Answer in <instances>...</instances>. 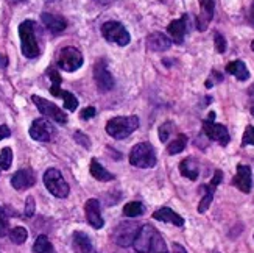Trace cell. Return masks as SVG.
Listing matches in <instances>:
<instances>
[{
    "mask_svg": "<svg viewBox=\"0 0 254 253\" xmlns=\"http://www.w3.org/2000/svg\"><path fill=\"white\" fill-rule=\"evenodd\" d=\"M42 24L46 25V28L57 35V33H61L67 27V20H65L61 14H53V13H42L41 16Z\"/></svg>",
    "mask_w": 254,
    "mask_h": 253,
    "instance_id": "obj_19",
    "label": "cell"
},
{
    "mask_svg": "<svg viewBox=\"0 0 254 253\" xmlns=\"http://www.w3.org/2000/svg\"><path fill=\"white\" fill-rule=\"evenodd\" d=\"M172 130H173V124L172 122H164L161 127H159V139L161 142H167L170 133H172Z\"/></svg>",
    "mask_w": 254,
    "mask_h": 253,
    "instance_id": "obj_32",
    "label": "cell"
},
{
    "mask_svg": "<svg viewBox=\"0 0 254 253\" xmlns=\"http://www.w3.org/2000/svg\"><path fill=\"white\" fill-rule=\"evenodd\" d=\"M189 14H183L181 19H176V20H172L169 27H167V31L170 35V39L175 42V44H183L184 42V38H186V33L189 31Z\"/></svg>",
    "mask_w": 254,
    "mask_h": 253,
    "instance_id": "obj_14",
    "label": "cell"
},
{
    "mask_svg": "<svg viewBox=\"0 0 254 253\" xmlns=\"http://www.w3.org/2000/svg\"><path fill=\"white\" fill-rule=\"evenodd\" d=\"M83 53L76 47H64L58 55V68L65 72H75L83 66Z\"/></svg>",
    "mask_w": 254,
    "mask_h": 253,
    "instance_id": "obj_9",
    "label": "cell"
},
{
    "mask_svg": "<svg viewBox=\"0 0 254 253\" xmlns=\"http://www.w3.org/2000/svg\"><path fill=\"white\" fill-rule=\"evenodd\" d=\"M73 246L80 253H97V250L94 249V246L91 243L89 236H87L86 233H81V232L73 233Z\"/></svg>",
    "mask_w": 254,
    "mask_h": 253,
    "instance_id": "obj_25",
    "label": "cell"
},
{
    "mask_svg": "<svg viewBox=\"0 0 254 253\" xmlns=\"http://www.w3.org/2000/svg\"><path fill=\"white\" fill-rule=\"evenodd\" d=\"M215 120V113H209V117L203 120V131H204V135L209 138V139H212L215 142H218L220 146H228L229 144V131L225 125L222 124H215L214 122Z\"/></svg>",
    "mask_w": 254,
    "mask_h": 253,
    "instance_id": "obj_8",
    "label": "cell"
},
{
    "mask_svg": "<svg viewBox=\"0 0 254 253\" xmlns=\"http://www.w3.org/2000/svg\"><path fill=\"white\" fill-rule=\"evenodd\" d=\"M180 172L183 177L195 181L198 175H200V166H198V163L193 158H186L180 163Z\"/></svg>",
    "mask_w": 254,
    "mask_h": 253,
    "instance_id": "obj_24",
    "label": "cell"
},
{
    "mask_svg": "<svg viewBox=\"0 0 254 253\" xmlns=\"http://www.w3.org/2000/svg\"><path fill=\"white\" fill-rule=\"evenodd\" d=\"M242 146H254V125H248L245 128L244 138H242Z\"/></svg>",
    "mask_w": 254,
    "mask_h": 253,
    "instance_id": "obj_33",
    "label": "cell"
},
{
    "mask_svg": "<svg viewBox=\"0 0 254 253\" xmlns=\"http://www.w3.org/2000/svg\"><path fill=\"white\" fill-rule=\"evenodd\" d=\"M145 211V206L142 202H129L124 206V214L127 217H139Z\"/></svg>",
    "mask_w": 254,
    "mask_h": 253,
    "instance_id": "obj_29",
    "label": "cell"
},
{
    "mask_svg": "<svg viewBox=\"0 0 254 253\" xmlns=\"http://www.w3.org/2000/svg\"><path fill=\"white\" fill-rule=\"evenodd\" d=\"M248 97H250V100H251L253 105H254V83L248 87Z\"/></svg>",
    "mask_w": 254,
    "mask_h": 253,
    "instance_id": "obj_41",
    "label": "cell"
},
{
    "mask_svg": "<svg viewBox=\"0 0 254 253\" xmlns=\"http://www.w3.org/2000/svg\"><path fill=\"white\" fill-rule=\"evenodd\" d=\"M226 72L234 75L237 80L240 82H245L250 79V71L247 68V64L242 61V60H236V61H231L226 64Z\"/></svg>",
    "mask_w": 254,
    "mask_h": 253,
    "instance_id": "obj_23",
    "label": "cell"
},
{
    "mask_svg": "<svg viewBox=\"0 0 254 253\" xmlns=\"http://www.w3.org/2000/svg\"><path fill=\"white\" fill-rule=\"evenodd\" d=\"M140 225L137 222H120L114 230V241L120 247H129L139 233Z\"/></svg>",
    "mask_w": 254,
    "mask_h": 253,
    "instance_id": "obj_11",
    "label": "cell"
},
{
    "mask_svg": "<svg viewBox=\"0 0 254 253\" xmlns=\"http://www.w3.org/2000/svg\"><path fill=\"white\" fill-rule=\"evenodd\" d=\"M47 75H49V79L52 80V86H50V94L53 97H61L63 100H64V108L67 109V111H75L76 106H78V100H76V97L69 92V91H63L61 89V77L60 74L57 72V69H53L50 68L47 71Z\"/></svg>",
    "mask_w": 254,
    "mask_h": 253,
    "instance_id": "obj_6",
    "label": "cell"
},
{
    "mask_svg": "<svg viewBox=\"0 0 254 253\" xmlns=\"http://www.w3.org/2000/svg\"><path fill=\"white\" fill-rule=\"evenodd\" d=\"M95 114H97V109L94 106H87V108H84L83 111H81V119L83 120L92 119V117H95Z\"/></svg>",
    "mask_w": 254,
    "mask_h": 253,
    "instance_id": "obj_38",
    "label": "cell"
},
{
    "mask_svg": "<svg viewBox=\"0 0 254 253\" xmlns=\"http://www.w3.org/2000/svg\"><path fill=\"white\" fill-rule=\"evenodd\" d=\"M84 213H86V219L95 230H100L105 225V221L102 217V211H100V202L97 199H89L84 205Z\"/></svg>",
    "mask_w": 254,
    "mask_h": 253,
    "instance_id": "obj_16",
    "label": "cell"
},
{
    "mask_svg": "<svg viewBox=\"0 0 254 253\" xmlns=\"http://www.w3.org/2000/svg\"><path fill=\"white\" fill-rule=\"evenodd\" d=\"M8 217L5 214V211L0 206V236H6L8 235Z\"/></svg>",
    "mask_w": 254,
    "mask_h": 253,
    "instance_id": "obj_35",
    "label": "cell"
},
{
    "mask_svg": "<svg viewBox=\"0 0 254 253\" xmlns=\"http://www.w3.org/2000/svg\"><path fill=\"white\" fill-rule=\"evenodd\" d=\"M35 183H36V177H35V172L31 169H20L11 177V186L17 191L28 189Z\"/></svg>",
    "mask_w": 254,
    "mask_h": 253,
    "instance_id": "obj_17",
    "label": "cell"
},
{
    "mask_svg": "<svg viewBox=\"0 0 254 253\" xmlns=\"http://www.w3.org/2000/svg\"><path fill=\"white\" fill-rule=\"evenodd\" d=\"M251 49H253V52H254V39H253V42H251Z\"/></svg>",
    "mask_w": 254,
    "mask_h": 253,
    "instance_id": "obj_45",
    "label": "cell"
},
{
    "mask_svg": "<svg viewBox=\"0 0 254 253\" xmlns=\"http://www.w3.org/2000/svg\"><path fill=\"white\" fill-rule=\"evenodd\" d=\"M139 127L137 116H119L108 120L106 133L116 139H125Z\"/></svg>",
    "mask_w": 254,
    "mask_h": 253,
    "instance_id": "obj_3",
    "label": "cell"
},
{
    "mask_svg": "<svg viewBox=\"0 0 254 253\" xmlns=\"http://www.w3.org/2000/svg\"><path fill=\"white\" fill-rule=\"evenodd\" d=\"M132 247L137 253H167V246H165L161 233L148 224L139 228Z\"/></svg>",
    "mask_w": 254,
    "mask_h": 253,
    "instance_id": "obj_1",
    "label": "cell"
},
{
    "mask_svg": "<svg viewBox=\"0 0 254 253\" xmlns=\"http://www.w3.org/2000/svg\"><path fill=\"white\" fill-rule=\"evenodd\" d=\"M19 2H24V0H19Z\"/></svg>",
    "mask_w": 254,
    "mask_h": 253,
    "instance_id": "obj_47",
    "label": "cell"
},
{
    "mask_svg": "<svg viewBox=\"0 0 254 253\" xmlns=\"http://www.w3.org/2000/svg\"><path fill=\"white\" fill-rule=\"evenodd\" d=\"M89 170H91V175L95 178V180H98V181H113L116 177H114V173H111L108 169H105L100 163H98L95 158L91 161V168H89Z\"/></svg>",
    "mask_w": 254,
    "mask_h": 253,
    "instance_id": "obj_26",
    "label": "cell"
},
{
    "mask_svg": "<svg viewBox=\"0 0 254 253\" xmlns=\"http://www.w3.org/2000/svg\"><path fill=\"white\" fill-rule=\"evenodd\" d=\"M11 163H13V152L9 147H5L0 152V172L8 170L11 168Z\"/></svg>",
    "mask_w": 254,
    "mask_h": 253,
    "instance_id": "obj_31",
    "label": "cell"
},
{
    "mask_svg": "<svg viewBox=\"0 0 254 253\" xmlns=\"http://www.w3.org/2000/svg\"><path fill=\"white\" fill-rule=\"evenodd\" d=\"M102 35L106 41L114 42L120 47L128 46L129 41H131L128 30L120 24V22H116V20L105 22V24L102 25Z\"/></svg>",
    "mask_w": 254,
    "mask_h": 253,
    "instance_id": "obj_7",
    "label": "cell"
},
{
    "mask_svg": "<svg viewBox=\"0 0 254 253\" xmlns=\"http://www.w3.org/2000/svg\"><path fill=\"white\" fill-rule=\"evenodd\" d=\"M153 219L161 222H167V224H173L175 227H184V219L176 214L170 208H159L153 213Z\"/></svg>",
    "mask_w": 254,
    "mask_h": 253,
    "instance_id": "obj_22",
    "label": "cell"
},
{
    "mask_svg": "<svg viewBox=\"0 0 254 253\" xmlns=\"http://www.w3.org/2000/svg\"><path fill=\"white\" fill-rule=\"evenodd\" d=\"M215 253H218V252H215Z\"/></svg>",
    "mask_w": 254,
    "mask_h": 253,
    "instance_id": "obj_48",
    "label": "cell"
},
{
    "mask_svg": "<svg viewBox=\"0 0 254 253\" xmlns=\"http://www.w3.org/2000/svg\"><path fill=\"white\" fill-rule=\"evenodd\" d=\"M251 113H253V116H254V106L251 108Z\"/></svg>",
    "mask_w": 254,
    "mask_h": 253,
    "instance_id": "obj_46",
    "label": "cell"
},
{
    "mask_svg": "<svg viewBox=\"0 0 254 253\" xmlns=\"http://www.w3.org/2000/svg\"><path fill=\"white\" fill-rule=\"evenodd\" d=\"M33 252L35 253H55V249L49 241V238L41 235V236H38L35 246H33Z\"/></svg>",
    "mask_w": 254,
    "mask_h": 253,
    "instance_id": "obj_28",
    "label": "cell"
},
{
    "mask_svg": "<svg viewBox=\"0 0 254 253\" xmlns=\"http://www.w3.org/2000/svg\"><path fill=\"white\" fill-rule=\"evenodd\" d=\"M75 141L78 142V144H81L84 149H89V147H91V141H89V138H87L84 133H81V131H76V133H75Z\"/></svg>",
    "mask_w": 254,
    "mask_h": 253,
    "instance_id": "obj_37",
    "label": "cell"
},
{
    "mask_svg": "<svg viewBox=\"0 0 254 253\" xmlns=\"http://www.w3.org/2000/svg\"><path fill=\"white\" fill-rule=\"evenodd\" d=\"M237 188L248 194L251 191V186H253V178H251V169L250 166H245V164H239L237 166V173L234 177V181H233Z\"/></svg>",
    "mask_w": 254,
    "mask_h": 253,
    "instance_id": "obj_20",
    "label": "cell"
},
{
    "mask_svg": "<svg viewBox=\"0 0 254 253\" xmlns=\"http://www.w3.org/2000/svg\"><path fill=\"white\" fill-rule=\"evenodd\" d=\"M8 66V58L5 55H0V68H6Z\"/></svg>",
    "mask_w": 254,
    "mask_h": 253,
    "instance_id": "obj_42",
    "label": "cell"
},
{
    "mask_svg": "<svg viewBox=\"0 0 254 253\" xmlns=\"http://www.w3.org/2000/svg\"><path fill=\"white\" fill-rule=\"evenodd\" d=\"M200 2L201 13L196 17V28L200 31H204L209 25V22L214 17V9H215V0H198Z\"/></svg>",
    "mask_w": 254,
    "mask_h": 253,
    "instance_id": "obj_18",
    "label": "cell"
},
{
    "mask_svg": "<svg viewBox=\"0 0 254 253\" xmlns=\"http://www.w3.org/2000/svg\"><path fill=\"white\" fill-rule=\"evenodd\" d=\"M53 135V127L50 125L49 120L46 119H36L33 120V124L30 127V136L35 141L41 142H49Z\"/></svg>",
    "mask_w": 254,
    "mask_h": 253,
    "instance_id": "obj_15",
    "label": "cell"
},
{
    "mask_svg": "<svg viewBox=\"0 0 254 253\" xmlns=\"http://www.w3.org/2000/svg\"><path fill=\"white\" fill-rule=\"evenodd\" d=\"M248 22H250V25H251V27H254V0L251 2L250 11H248Z\"/></svg>",
    "mask_w": 254,
    "mask_h": 253,
    "instance_id": "obj_40",
    "label": "cell"
},
{
    "mask_svg": "<svg viewBox=\"0 0 254 253\" xmlns=\"http://www.w3.org/2000/svg\"><path fill=\"white\" fill-rule=\"evenodd\" d=\"M31 100L38 106V109L41 111V114H44L46 117L55 120L58 124H65L67 122V114H65L61 108H58L53 102H49L46 98H42L39 95H31Z\"/></svg>",
    "mask_w": 254,
    "mask_h": 253,
    "instance_id": "obj_10",
    "label": "cell"
},
{
    "mask_svg": "<svg viewBox=\"0 0 254 253\" xmlns=\"http://www.w3.org/2000/svg\"><path fill=\"white\" fill-rule=\"evenodd\" d=\"M147 49L150 52H165L169 50L170 46H172V39L167 38L161 31H156V33H151V35L147 38Z\"/></svg>",
    "mask_w": 254,
    "mask_h": 253,
    "instance_id": "obj_21",
    "label": "cell"
},
{
    "mask_svg": "<svg viewBox=\"0 0 254 253\" xmlns=\"http://www.w3.org/2000/svg\"><path fill=\"white\" fill-rule=\"evenodd\" d=\"M94 80H95V84L98 87V91L100 92H108L111 91L116 82L113 79L111 72L108 71V63L105 58H100L95 66H94Z\"/></svg>",
    "mask_w": 254,
    "mask_h": 253,
    "instance_id": "obj_12",
    "label": "cell"
},
{
    "mask_svg": "<svg viewBox=\"0 0 254 253\" xmlns=\"http://www.w3.org/2000/svg\"><path fill=\"white\" fill-rule=\"evenodd\" d=\"M156 152H154L153 146L150 142H140V144L134 146L129 153V163L134 168L140 169H150L156 166Z\"/></svg>",
    "mask_w": 254,
    "mask_h": 253,
    "instance_id": "obj_4",
    "label": "cell"
},
{
    "mask_svg": "<svg viewBox=\"0 0 254 253\" xmlns=\"http://www.w3.org/2000/svg\"><path fill=\"white\" fill-rule=\"evenodd\" d=\"M44 184L49 189V192L58 199H65L69 195V184L65 183L63 173L58 169H47L46 173H44Z\"/></svg>",
    "mask_w": 254,
    "mask_h": 253,
    "instance_id": "obj_5",
    "label": "cell"
},
{
    "mask_svg": "<svg viewBox=\"0 0 254 253\" xmlns=\"http://www.w3.org/2000/svg\"><path fill=\"white\" fill-rule=\"evenodd\" d=\"M35 210H36L35 199L30 195V197H27V200H25V211H24L25 217H31L33 214H35Z\"/></svg>",
    "mask_w": 254,
    "mask_h": 253,
    "instance_id": "obj_36",
    "label": "cell"
},
{
    "mask_svg": "<svg viewBox=\"0 0 254 253\" xmlns=\"http://www.w3.org/2000/svg\"><path fill=\"white\" fill-rule=\"evenodd\" d=\"M222 178H223L222 170H218V169H217L215 173H214L212 181L209 183V184H206V186H201V191L204 192V195H203V199H201L200 205H198V213H200V214L206 213V211H207V208L211 206L212 199H214V194H215V188H217V186H218L220 183H222Z\"/></svg>",
    "mask_w": 254,
    "mask_h": 253,
    "instance_id": "obj_13",
    "label": "cell"
},
{
    "mask_svg": "<svg viewBox=\"0 0 254 253\" xmlns=\"http://www.w3.org/2000/svg\"><path fill=\"white\" fill-rule=\"evenodd\" d=\"M36 24L33 20H24L19 25V38H20V49L25 58H36L39 57V44L36 39Z\"/></svg>",
    "mask_w": 254,
    "mask_h": 253,
    "instance_id": "obj_2",
    "label": "cell"
},
{
    "mask_svg": "<svg viewBox=\"0 0 254 253\" xmlns=\"http://www.w3.org/2000/svg\"><path fill=\"white\" fill-rule=\"evenodd\" d=\"M95 2H98V3H102V5H106V3H113L114 0H95Z\"/></svg>",
    "mask_w": 254,
    "mask_h": 253,
    "instance_id": "obj_44",
    "label": "cell"
},
{
    "mask_svg": "<svg viewBox=\"0 0 254 253\" xmlns=\"http://www.w3.org/2000/svg\"><path fill=\"white\" fill-rule=\"evenodd\" d=\"M173 250H175L176 253H186V250H184L181 246H178V244H173Z\"/></svg>",
    "mask_w": 254,
    "mask_h": 253,
    "instance_id": "obj_43",
    "label": "cell"
},
{
    "mask_svg": "<svg viewBox=\"0 0 254 253\" xmlns=\"http://www.w3.org/2000/svg\"><path fill=\"white\" fill-rule=\"evenodd\" d=\"M9 135H11V130H9L6 125H0V141L5 139V138H8Z\"/></svg>",
    "mask_w": 254,
    "mask_h": 253,
    "instance_id": "obj_39",
    "label": "cell"
},
{
    "mask_svg": "<svg viewBox=\"0 0 254 253\" xmlns=\"http://www.w3.org/2000/svg\"><path fill=\"white\" fill-rule=\"evenodd\" d=\"M214 44H215V50L218 53L226 52V39L223 38V35H220L218 31H215V35H214Z\"/></svg>",
    "mask_w": 254,
    "mask_h": 253,
    "instance_id": "obj_34",
    "label": "cell"
},
{
    "mask_svg": "<svg viewBox=\"0 0 254 253\" xmlns=\"http://www.w3.org/2000/svg\"><path fill=\"white\" fill-rule=\"evenodd\" d=\"M187 146V136L186 135H178L176 139H173L170 144L167 146V153L169 155H178L181 153Z\"/></svg>",
    "mask_w": 254,
    "mask_h": 253,
    "instance_id": "obj_27",
    "label": "cell"
},
{
    "mask_svg": "<svg viewBox=\"0 0 254 253\" xmlns=\"http://www.w3.org/2000/svg\"><path fill=\"white\" fill-rule=\"evenodd\" d=\"M28 238V233H27V230L24 227H14L13 230L9 232V239H11V243L13 244H24L25 241Z\"/></svg>",
    "mask_w": 254,
    "mask_h": 253,
    "instance_id": "obj_30",
    "label": "cell"
}]
</instances>
